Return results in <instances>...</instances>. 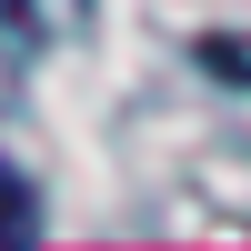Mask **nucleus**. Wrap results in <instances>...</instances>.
<instances>
[{"mask_svg":"<svg viewBox=\"0 0 251 251\" xmlns=\"http://www.w3.org/2000/svg\"><path fill=\"white\" fill-rule=\"evenodd\" d=\"M191 60H201L211 80H241V91H251V40H241V30H201V50H191Z\"/></svg>","mask_w":251,"mask_h":251,"instance_id":"nucleus-2","label":"nucleus"},{"mask_svg":"<svg viewBox=\"0 0 251 251\" xmlns=\"http://www.w3.org/2000/svg\"><path fill=\"white\" fill-rule=\"evenodd\" d=\"M0 251H40V201L10 161H0Z\"/></svg>","mask_w":251,"mask_h":251,"instance_id":"nucleus-1","label":"nucleus"}]
</instances>
